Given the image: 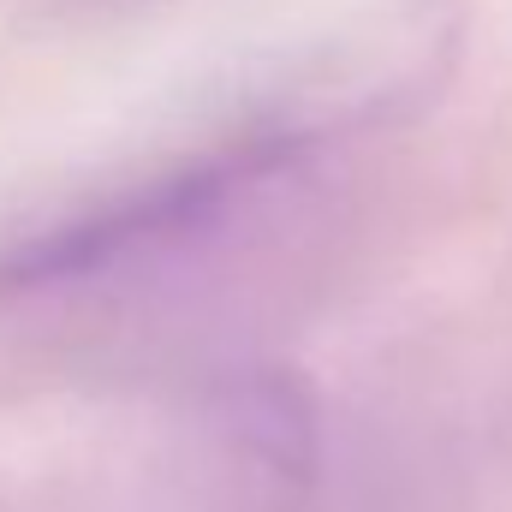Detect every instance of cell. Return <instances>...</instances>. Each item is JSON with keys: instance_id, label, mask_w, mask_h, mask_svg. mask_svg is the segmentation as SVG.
<instances>
[{"instance_id": "cell-1", "label": "cell", "mask_w": 512, "mask_h": 512, "mask_svg": "<svg viewBox=\"0 0 512 512\" xmlns=\"http://www.w3.org/2000/svg\"><path fill=\"white\" fill-rule=\"evenodd\" d=\"M316 155V131L256 126L221 137L215 149L179 155L120 191L36 227L30 239L0 251V292H84L120 286L179 256H197L233 233L251 209L280 197Z\"/></svg>"}]
</instances>
